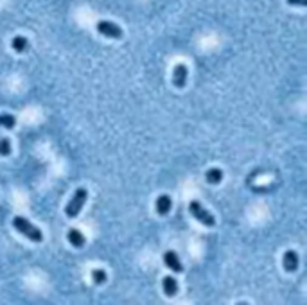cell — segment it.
Returning <instances> with one entry per match:
<instances>
[{"instance_id": "obj_1", "label": "cell", "mask_w": 307, "mask_h": 305, "mask_svg": "<svg viewBox=\"0 0 307 305\" xmlns=\"http://www.w3.org/2000/svg\"><path fill=\"white\" fill-rule=\"evenodd\" d=\"M13 226L17 232H20L22 235H26L29 241L33 242H42L43 241V233L42 230H40L38 226H34L31 221H27L26 217H20V215H17L13 219Z\"/></svg>"}, {"instance_id": "obj_2", "label": "cell", "mask_w": 307, "mask_h": 305, "mask_svg": "<svg viewBox=\"0 0 307 305\" xmlns=\"http://www.w3.org/2000/svg\"><path fill=\"white\" fill-rule=\"evenodd\" d=\"M86 198H88V190L85 189V187H79V189L74 192L72 199L67 203V206H65V214H67L68 219H74V217H77L79 215V212L83 210V206H85L86 203Z\"/></svg>"}, {"instance_id": "obj_3", "label": "cell", "mask_w": 307, "mask_h": 305, "mask_svg": "<svg viewBox=\"0 0 307 305\" xmlns=\"http://www.w3.org/2000/svg\"><path fill=\"white\" fill-rule=\"evenodd\" d=\"M189 212H191L192 217H194L196 221H200L203 226H207V228L216 226V217H214V215L210 214V212L207 210L200 201H196V199L189 203Z\"/></svg>"}, {"instance_id": "obj_4", "label": "cell", "mask_w": 307, "mask_h": 305, "mask_svg": "<svg viewBox=\"0 0 307 305\" xmlns=\"http://www.w3.org/2000/svg\"><path fill=\"white\" fill-rule=\"evenodd\" d=\"M97 33L101 36H106V38H111V40H120L122 38V29L117 26L115 22H110V20H101L97 22V26H95Z\"/></svg>"}, {"instance_id": "obj_5", "label": "cell", "mask_w": 307, "mask_h": 305, "mask_svg": "<svg viewBox=\"0 0 307 305\" xmlns=\"http://www.w3.org/2000/svg\"><path fill=\"white\" fill-rule=\"evenodd\" d=\"M187 78H189L187 65L178 63L175 67V72H173V85H175L176 88H184V86L187 85Z\"/></svg>"}, {"instance_id": "obj_6", "label": "cell", "mask_w": 307, "mask_h": 305, "mask_svg": "<svg viewBox=\"0 0 307 305\" xmlns=\"http://www.w3.org/2000/svg\"><path fill=\"white\" fill-rule=\"evenodd\" d=\"M298 264H300V258H298V253L294 251V249H287L284 257H282V266L287 273H294V271L298 269Z\"/></svg>"}, {"instance_id": "obj_7", "label": "cell", "mask_w": 307, "mask_h": 305, "mask_svg": "<svg viewBox=\"0 0 307 305\" xmlns=\"http://www.w3.org/2000/svg\"><path fill=\"white\" fill-rule=\"evenodd\" d=\"M164 262H166V266L169 267L171 271H175V273H182V271H184V266L180 262L178 253L173 251V249H169V251L164 253Z\"/></svg>"}, {"instance_id": "obj_8", "label": "cell", "mask_w": 307, "mask_h": 305, "mask_svg": "<svg viewBox=\"0 0 307 305\" xmlns=\"http://www.w3.org/2000/svg\"><path fill=\"white\" fill-rule=\"evenodd\" d=\"M155 208H157L158 215H167L173 208V199L171 196L167 194H162V196H158L157 201H155Z\"/></svg>"}, {"instance_id": "obj_9", "label": "cell", "mask_w": 307, "mask_h": 305, "mask_svg": "<svg viewBox=\"0 0 307 305\" xmlns=\"http://www.w3.org/2000/svg\"><path fill=\"white\" fill-rule=\"evenodd\" d=\"M67 239H68V242L74 246V248H83V246H85V242H86L83 232H81V230H77V228H70V230H68Z\"/></svg>"}, {"instance_id": "obj_10", "label": "cell", "mask_w": 307, "mask_h": 305, "mask_svg": "<svg viewBox=\"0 0 307 305\" xmlns=\"http://www.w3.org/2000/svg\"><path fill=\"white\" fill-rule=\"evenodd\" d=\"M162 289L167 296H175L178 292V282H176L175 276H164L162 280Z\"/></svg>"}, {"instance_id": "obj_11", "label": "cell", "mask_w": 307, "mask_h": 305, "mask_svg": "<svg viewBox=\"0 0 307 305\" xmlns=\"http://www.w3.org/2000/svg\"><path fill=\"white\" fill-rule=\"evenodd\" d=\"M11 49H13L15 52H18V54H22V52H26L27 49H29V40H27L26 36H15V38L11 40Z\"/></svg>"}, {"instance_id": "obj_12", "label": "cell", "mask_w": 307, "mask_h": 305, "mask_svg": "<svg viewBox=\"0 0 307 305\" xmlns=\"http://www.w3.org/2000/svg\"><path fill=\"white\" fill-rule=\"evenodd\" d=\"M205 180H207V183H210V185L221 183V180H223V171H221V169H218V167L209 169V171H207V174H205Z\"/></svg>"}, {"instance_id": "obj_13", "label": "cell", "mask_w": 307, "mask_h": 305, "mask_svg": "<svg viewBox=\"0 0 307 305\" xmlns=\"http://www.w3.org/2000/svg\"><path fill=\"white\" fill-rule=\"evenodd\" d=\"M17 126V117L11 113H0V128L13 129Z\"/></svg>"}, {"instance_id": "obj_14", "label": "cell", "mask_w": 307, "mask_h": 305, "mask_svg": "<svg viewBox=\"0 0 307 305\" xmlns=\"http://www.w3.org/2000/svg\"><path fill=\"white\" fill-rule=\"evenodd\" d=\"M92 280H94V284L102 285L108 280L106 271H104V269H94V271H92Z\"/></svg>"}, {"instance_id": "obj_15", "label": "cell", "mask_w": 307, "mask_h": 305, "mask_svg": "<svg viewBox=\"0 0 307 305\" xmlns=\"http://www.w3.org/2000/svg\"><path fill=\"white\" fill-rule=\"evenodd\" d=\"M11 155V142L9 138L0 137V156H9Z\"/></svg>"}, {"instance_id": "obj_16", "label": "cell", "mask_w": 307, "mask_h": 305, "mask_svg": "<svg viewBox=\"0 0 307 305\" xmlns=\"http://www.w3.org/2000/svg\"><path fill=\"white\" fill-rule=\"evenodd\" d=\"M289 6H298V8H305L307 6V0H287Z\"/></svg>"}]
</instances>
